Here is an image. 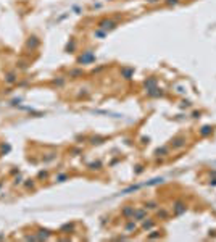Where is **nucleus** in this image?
I'll list each match as a JSON object with an SVG mask.
<instances>
[{
  "mask_svg": "<svg viewBox=\"0 0 216 242\" xmlns=\"http://www.w3.org/2000/svg\"><path fill=\"white\" fill-rule=\"evenodd\" d=\"M211 132H213V127H211V126H203V127L200 129V136H201V137H206V136H210Z\"/></svg>",
  "mask_w": 216,
  "mask_h": 242,
  "instance_id": "f8f14e48",
  "label": "nucleus"
},
{
  "mask_svg": "<svg viewBox=\"0 0 216 242\" xmlns=\"http://www.w3.org/2000/svg\"><path fill=\"white\" fill-rule=\"evenodd\" d=\"M92 61H95V55H93L90 50L84 52V53L77 58V63H79V65H89V63H92Z\"/></svg>",
  "mask_w": 216,
  "mask_h": 242,
  "instance_id": "f03ea898",
  "label": "nucleus"
},
{
  "mask_svg": "<svg viewBox=\"0 0 216 242\" xmlns=\"http://www.w3.org/2000/svg\"><path fill=\"white\" fill-rule=\"evenodd\" d=\"M121 74L124 76V79H132L134 68H123V69H121Z\"/></svg>",
  "mask_w": 216,
  "mask_h": 242,
  "instance_id": "1a4fd4ad",
  "label": "nucleus"
},
{
  "mask_svg": "<svg viewBox=\"0 0 216 242\" xmlns=\"http://www.w3.org/2000/svg\"><path fill=\"white\" fill-rule=\"evenodd\" d=\"M147 2H150V3H155V2H158V0H147Z\"/></svg>",
  "mask_w": 216,
  "mask_h": 242,
  "instance_id": "4be33fe9",
  "label": "nucleus"
},
{
  "mask_svg": "<svg viewBox=\"0 0 216 242\" xmlns=\"http://www.w3.org/2000/svg\"><path fill=\"white\" fill-rule=\"evenodd\" d=\"M68 174L66 173H61V174H58V176H55V182H63V181H66L68 179Z\"/></svg>",
  "mask_w": 216,
  "mask_h": 242,
  "instance_id": "2eb2a0df",
  "label": "nucleus"
},
{
  "mask_svg": "<svg viewBox=\"0 0 216 242\" xmlns=\"http://www.w3.org/2000/svg\"><path fill=\"white\" fill-rule=\"evenodd\" d=\"M15 81H16V73H13V71H11V73H6V74H5V82L13 84Z\"/></svg>",
  "mask_w": 216,
  "mask_h": 242,
  "instance_id": "ddd939ff",
  "label": "nucleus"
},
{
  "mask_svg": "<svg viewBox=\"0 0 216 242\" xmlns=\"http://www.w3.org/2000/svg\"><path fill=\"white\" fill-rule=\"evenodd\" d=\"M145 218H147V208H135L134 210L132 219H135V221H143Z\"/></svg>",
  "mask_w": 216,
  "mask_h": 242,
  "instance_id": "39448f33",
  "label": "nucleus"
},
{
  "mask_svg": "<svg viewBox=\"0 0 216 242\" xmlns=\"http://www.w3.org/2000/svg\"><path fill=\"white\" fill-rule=\"evenodd\" d=\"M143 87H145L147 90L155 89V87H156V79H155V77H148V79L143 82Z\"/></svg>",
  "mask_w": 216,
  "mask_h": 242,
  "instance_id": "0eeeda50",
  "label": "nucleus"
},
{
  "mask_svg": "<svg viewBox=\"0 0 216 242\" xmlns=\"http://www.w3.org/2000/svg\"><path fill=\"white\" fill-rule=\"evenodd\" d=\"M124 229H126V232H132V231H135V229H137V221H135V219H129Z\"/></svg>",
  "mask_w": 216,
  "mask_h": 242,
  "instance_id": "6e6552de",
  "label": "nucleus"
},
{
  "mask_svg": "<svg viewBox=\"0 0 216 242\" xmlns=\"http://www.w3.org/2000/svg\"><path fill=\"white\" fill-rule=\"evenodd\" d=\"M134 207H131V205H126V207L123 208V211H121V215H123L126 219H131L132 216H134Z\"/></svg>",
  "mask_w": 216,
  "mask_h": 242,
  "instance_id": "423d86ee",
  "label": "nucleus"
},
{
  "mask_svg": "<svg viewBox=\"0 0 216 242\" xmlns=\"http://www.w3.org/2000/svg\"><path fill=\"white\" fill-rule=\"evenodd\" d=\"M156 207H158V203H156V202H153V200L145 202V208H147V210H155Z\"/></svg>",
  "mask_w": 216,
  "mask_h": 242,
  "instance_id": "dca6fc26",
  "label": "nucleus"
},
{
  "mask_svg": "<svg viewBox=\"0 0 216 242\" xmlns=\"http://www.w3.org/2000/svg\"><path fill=\"white\" fill-rule=\"evenodd\" d=\"M71 77H76V76H82V69H74V71H71L69 73Z\"/></svg>",
  "mask_w": 216,
  "mask_h": 242,
  "instance_id": "6ab92c4d",
  "label": "nucleus"
},
{
  "mask_svg": "<svg viewBox=\"0 0 216 242\" xmlns=\"http://www.w3.org/2000/svg\"><path fill=\"white\" fill-rule=\"evenodd\" d=\"M89 168L90 169H100V168H102V163H100V161H93V163H90V165H89Z\"/></svg>",
  "mask_w": 216,
  "mask_h": 242,
  "instance_id": "f3484780",
  "label": "nucleus"
},
{
  "mask_svg": "<svg viewBox=\"0 0 216 242\" xmlns=\"http://www.w3.org/2000/svg\"><path fill=\"white\" fill-rule=\"evenodd\" d=\"M164 3H166L168 6H171V5H177V3H179V0H166Z\"/></svg>",
  "mask_w": 216,
  "mask_h": 242,
  "instance_id": "aec40b11",
  "label": "nucleus"
},
{
  "mask_svg": "<svg viewBox=\"0 0 216 242\" xmlns=\"http://www.w3.org/2000/svg\"><path fill=\"white\" fill-rule=\"evenodd\" d=\"M153 226H155V221H153V219H150V218H145L142 221V227H143V229H152Z\"/></svg>",
  "mask_w": 216,
  "mask_h": 242,
  "instance_id": "9b49d317",
  "label": "nucleus"
},
{
  "mask_svg": "<svg viewBox=\"0 0 216 242\" xmlns=\"http://www.w3.org/2000/svg\"><path fill=\"white\" fill-rule=\"evenodd\" d=\"M166 153H168V148H164V147H163V148H158V150L155 152V155H158V156H160V155H161V156H164Z\"/></svg>",
  "mask_w": 216,
  "mask_h": 242,
  "instance_id": "a211bd4d",
  "label": "nucleus"
},
{
  "mask_svg": "<svg viewBox=\"0 0 216 242\" xmlns=\"http://www.w3.org/2000/svg\"><path fill=\"white\" fill-rule=\"evenodd\" d=\"M37 45H39V39L37 37H29V40H27V47L35 48Z\"/></svg>",
  "mask_w": 216,
  "mask_h": 242,
  "instance_id": "4468645a",
  "label": "nucleus"
},
{
  "mask_svg": "<svg viewBox=\"0 0 216 242\" xmlns=\"http://www.w3.org/2000/svg\"><path fill=\"white\" fill-rule=\"evenodd\" d=\"M147 95H148V97H161V95H163V92H161V89L155 87V89L147 90Z\"/></svg>",
  "mask_w": 216,
  "mask_h": 242,
  "instance_id": "9d476101",
  "label": "nucleus"
},
{
  "mask_svg": "<svg viewBox=\"0 0 216 242\" xmlns=\"http://www.w3.org/2000/svg\"><path fill=\"white\" fill-rule=\"evenodd\" d=\"M185 144H187V139L184 137V136H177V137H174L171 140V147L172 148H182V147H185Z\"/></svg>",
  "mask_w": 216,
  "mask_h": 242,
  "instance_id": "7ed1b4c3",
  "label": "nucleus"
},
{
  "mask_svg": "<svg viewBox=\"0 0 216 242\" xmlns=\"http://www.w3.org/2000/svg\"><path fill=\"white\" fill-rule=\"evenodd\" d=\"M97 26H98V29H102V31H105V32H106V31H113L114 27L118 26V23H116V21H113V19L105 18V19H100Z\"/></svg>",
  "mask_w": 216,
  "mask_h": 242,
  "instance_id": "f257e3e1",
  "label": "nucleus"
},
{
  "mask_svg": "<svg viewBox=\"0 0 216 242\" xmlns=\"http://www.w3.org/2000/svg\"><path fill=\"white\" fill-rule=\"evenodd\" d=\"M185 208H187V205L181 200H177V202H174V205H172V213H174L176 216H179L185 211Z\"/></svg>",
  "mask_w": 216,
  "mask_h": 242,
  "instance_id": "20e7f679",
  "label": "nucleus"
},
{
  "mask_svg": "<svg viewBox=\"0 0 216 242\" xmlns=\"http://www.w3.org/2000/svg\"><path fill=\"white\" fill-rule=\"evenodd\" d=\"M192 118H200V111H193V115H192Z\"/></svg>",
  "mask_w": 216,
  "mask_h": 242,
  "instance_id": "412c9836",
  "label": "nucleus"
}]
</instances>
